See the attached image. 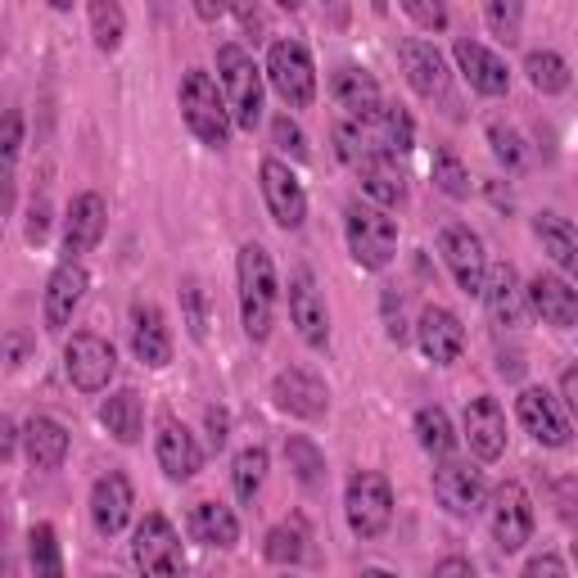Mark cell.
I'll return each instance as SVG.
<instances>
[{
    "label": "cell",
    "mask_w": 578,
    "mask_h": 578,
    "mask_svg": "<svg viewBox=\"0 0 578 578\" xmlns=\"http://www.w3.org/2000/svg\"><path fill=\"white\" fill-rule=\"evenodd\" d=\"M484 303L497 326L507 330H520L524 326V313H529V294L520 290V276L511 262H492L488 267V285H484Z\"/></svg>",
    "instance_id": "cell-26"
},
{
    "label": "cell",
    "mask_w": 578,
    "mask_h": 578,
    "mask_svg": "<svg viewBox=\"0 0 578 578\" xmlns=\"http://www.w3.org/2000/svg\"><path fill=\"white\" fill-rule=\"evenodd\" d=\"M358 177H362L366 200H375L379 208H403V204H407V181H403V172L394 168L389 154H384V159H375L371 168H362Z\"/></svg>",
    "instance_id": "cell-32"
},
{
    "label": "cell",
    "mask_w": 578,
    "mask_h": 578,
    "mask_svg": "<svg viewBox=\"0 0 578 578\" xmlns=\"http://www.w3.org/2000/svg\"><path fill=\"white\" fill-rule=\"evenodd\" d=\"M272 145H276L281 154H290L294 163H307V159H313V149H307V136H303V127L290 118V113H276V118H272Z\"/></svg>",
    "instance_id": "cell-47"
},
{
    "label": "cell",
    "mask_w": 578,
    "mask_h": 578,
    "mask_svg": "<svg viewBox=\"0 0 578 578\" xmlns=\"http://www.w3.org/2000/svg\"><path fill=\"white\" fill-rule=\"evenodd\" d=\"M132 353L154 371L172 362V335H168V321L154 303L132 307Z\"/></svg>",
    "instance_id": "cell-27"
},
{
    "label": "cell",
    "mask_w": 578,
    "mask_h": 578,
    "mask_svg": "<svg viewBox=\"0 0 578 578\" xmlns=\"http://www.w3.org/2000/svg\"><path fill=\"white\" fill-rule=\"evenodd\" d=\"M132 507H136V492H132V479L123 471H109V475L95 479V488H91V524L104 537H113V533L127 529Z\"/></svg>",
    "instance_id": "cell-23"
},
{
    "label": "cell",
    "mask_w": 578,
    "mask_h": 578,
    "mask_svg": "<svg viewBox=\"0 0 578 578\" xmlns=\"http://www.w3.org/2000/svg\"><path fill=\"white\" fill-rule=\"evenodd\" d=\"M46 236H50V204L32 200V208H27V245H42Z\"/></svg>",
    "instance_id": "cell-50"
},
{
    "label": "cell",
    "mask_w": 578,
    "mask_h": 578,
    "mask_svg": "<svg viewBox=\"0 0 578 578\" xmlns=\"http://www.w3.org/2000/svg\"><path fill=\"white\" fill-rule=\"evenodd\" d=\"M330 95L339 100V109H349L353 113V123H375L379 113H384V95H379V82L366 72V68H358V64H343V68H335V77H330Z\"/></svg>",
    "instance_id": "cell-24"
},
{
    "label": "cell",
    "mask_w": 578,
    "mask_h": 578,
    "mask_svg": "<svg viewBox=\"0 0 578 578\" xmlns=\"http://www.w3.org/2000/svg\"><path fill=\"white\" fill-rule=\"evenodd\" d=\"M104 578H113V574H104Z\"/></svg>",
    "instance_id": "cell-62"
},
{
    "label": "cell",
    "mask_w": 578,
    "mask_h": 578,
    "mask_svg": "<svg viewBox=\"0 0 578 578\" xmlns=\"http://www.w3.org/2000/svg\"><path fill=\"white\" fill-rule=\"evenodd\" d=\"M430 578H479V574H475V565H471L466 556H447V560H439V565H434V574H430Z\"/></svg>",
    "instance_id": "cell-54"
},
{
    "label": "cell",
    "mask_w": 578,
    "mask_h": 578,
    "mask_svg": "<svg viewBox=\"0 0 578 578\" xmlns=\"http://www.w3.org/2000/svg\"><path fill=\"white\" fill-rule=\"evenodd\" d=\"M439 253H443V262H447L452 281L466 290V294L484 298V285H488V253H484V240L475 236V230L461 226V222H447V226L439 230Z\"/></svg>",
    "instance_id": "cell-9"
},
{
    "label": "cell",
    "mask_w": 578,
    "mask_h": 578,
    "mask_svg": "<svg viewBox=\"0 0 578 578\" xmlns=\"http://www.w3.org/2000/svg\"><path fill=\"white\" fill-rule=\"evenodd\" d=\"M27 343H32V339H27L23 330H10V335H5V366H10V371H19V366L27 362Z\"/></svg>",
    "instance_id": "cell-53"
},
{
    "label": "cell",
    "mask_w": 578,
    "mask_h": 578,
    "mask_svg": "<svg viewBox=\"0 0 578 578\" xmlns=\"http://www.w3.org/2000/svg\"><path fill=\"white\" fill-rule=\"evenodd\" d=\"M290 321L298 326L303 343H313V349H326L330 343V313H326V298H321L313 272H294V281H290Z\"/></svg>",
    "instance_id": "cell-21"
},
{
    "label": "cell",
    "mask_w": 578,
    "mask_h": 578,
    "mask_svg": "<svg viewBox=\"0 0 578 578\" xmlns=\"http://www.w3.org/2000/svg\"><path fill=\"white\" fill-rule=\"evenodd\" d=\"M185 529H190V537H195V543L217 547V552H230V547L240 543V520H236V511L222 507V502H200V507H190Z\"/></svg>",
    "instance_id": "cell-28"
},
{
    "label": "cell",
    "mask_w": 578,
    "mask_h": 578,
    "mask_svg": "<svg viewBox=\"0 0 578 578\" xmlns=\"http://www.w3.org/2000/svg\"><path fill=\"white\" fill-rule=\"evenodd\" d=\"M14 443H19V426L5 420V426H0V456H14Z\"/></svg>",
    "instance_id": "cell-56"
},
{
    "label": "cell",
    "mask_w": 578,
    "mask_h": 578,
    "mask_svg": "<svg viewBox=\"0 0 578 578\" xmlns=\"http://www.w3.org/2000/svg\"><path fill=\"white\" fill-rule=\"evenodd\" d=\"M64 371L72 379V389H82V394H104L109 389V379L118 375V353H113V343L104 335H72L64 343Z\"/></svg>",
    "instance_id": "cell-8"
},
{
    "label": "cell",
    "mask_w": 578,
    "mask_h": 578,
    "mask_svg": "<svg viewBox=\"0 0 578 578\" xmlns=\"http://www.w3.org/2000/svg\"><path fill=\"white\" fill-rule=\"evenodd\" d=\"M488 145H492V159L502 163L511 177H520V172L529 168V149H524V140H520L515 127H507V123H488Z\"/></svg>",
    "instance_id": "cell-41"
},
{
    "label": "cell",
    "mask_w": 578,
    "mask_h": 578,
    "mask_svg": "<svg viewBox=\"0 0 578 578\" xmlns=\"http://www.w3.org/2000/svg\"><path fill=\"white\" fill-rule=\"evenodd\" d=\"M343 236H349V253L358 267L384 272L398 253V217H389V208H379V204L353 200L343 208Z\"/></svg>",
    "instance_id": "cell-2"
},
{
    "label": "cell",
    "mask_w": 578,
    "mask_h": 578,
    "mask_svg": "<svg viewBox=\"0 0 578 578\" xmlns=\"http://www.w3.org/2000/svg\"><path fill=\"white\" fill-rule=\"evenodd\" d=\"M484 23L492 27V36L515 42L520 23H524V5H520V0H488V5H484Z\"/></svg>",
    "instance_id": "cell-45"
},
{
    "label": "cell",
    "mask_w": 578,
    "mask_h": 578,
    "mask_svg": "<svg viewBox=\"0 0 578 578\" xmlns=\"http://www.w3.org/2000/svg\"><path fill=\"white\" fill-rule=\"evenodd\" d=\"M154 452H159L163 475L177 479V484L195 479V475L204 471V452H200L195 434H190V430L181 426V420H172V416L159 420V439H154Z\"/></svg>",
    "instance_id": "cell-22"
},
{
    "label": "cell",
    "mask_w": 578,
    "mask_h": 578,
    "mask_svg": "<svg viewBox=\"0 0 578 578\" xmlns=\"http://www.w3.org/2000/svg\"><path fill=\"white\" fill-rule=\"evenodd\" d=\"M181 307H185V330L195 343L208 339V303H204V285L195 276H185L181 281Z\"/></svg>",
    "instance_id": "cell-43"
},
{
    "label": "cell",
    "mask_w": 578,
    "mask_h": 578,
    "mask_svg": "<svg viewBox=\"0 0 578 578\" xmlns=\"http://www.w3.org/2000/svg\"><path fill=\"white\" fill-rule=\"evenodd\" d=\"M398 64H403L416 95H426V100H443L447 95L452 72H447V59L439 55L434 42H426V36H403V42H398Z\"/></svg>",
    "instance_id": "cell-12"
},
{
    "label": "cell",
    "mask_w": 578,
    "mask_h": 578,
    "mask_svg": "<svg viewBox=\"0 0 578 578\" xmlns=\"http://www.w3.org/2000/svg\"><path fill=\"white\" fill-rule=\"evenodd\" d=\"M492 537L507 556L520 552L533 537V502H529L524 484H515V479H507L492 492Z\"/></svg>",
    "instance_id": "cell-13"
},
{
    "label": "cell",
    "mask_w": 578,
    "mask_h": 578,
    "mask_svg": "<svg viewBox=\"0 0 578 578\" xmlns=\"http://www.w3.org/2000/svg\"><path fill=\"white\" fill-rule=\"evenodd\" d=\"M569 556H574V565H578V537H574V543H569Z\"/></svg>",
    "instance_id": "cell-61"
},
{
    "label": "cell",
    "mask_w": 578,
    "mask_h": 578,
    "mask_svg": "<svg viewBox=\"0 0 578 578\" xmlns=\"http://www.w3.org/2000/svg\"><path fill=\"white\" fill-rule=\"evenodd\" d=\"M87 290H91L87 267H82V262H72V258H64V262L55 267V272H50V281H46V298H42L46 330H64V326L72 321L77 307H82Z\"/></svg>",
    "instance_id": "cell-15"
},
{
    "label": "cell",
    "mask_w": 578,
    "mask_h": 578,
    "mask_svg": "<svg viewBox=\"0 0 578 578\" xmlns=\"http://www.w3.org/2000/svg\"><path fill=\"white\" fill-rule=\"evenodd\" d=\"M267 560L272 565H298L303 560V524H276L267 533Z\"/></svg>",
    "instance_id": "cell-44"
},
{
    "label": "cell",
    "mask_w": 578,
    "mask_h": 578,
    "mask_svg": "<svg viewBox=\"0 0 578 578\" xmlns=\"http://www.w3.org/2000/svg\"><path fill=\"white\" fill-rule=\"evenodd\" d=\"M272 398H276L281 411H290L298 420H321L330 411V389L303 366H290L272 379Z\"/></svg>",
    "instance_id": "cell-16"
},
{
    "label": "cell",
    "mask_w": 578,
    "mask_h": 578,
    "mask_svg": "<svg viewBox=\"0 0 578 578\" xmlns=\"http://www.w3.org/2000/svg\"><path fill=\"white\" fill-rule=\"evenodd\" d=\"M104 226H109V204L104 195L87 190L68 204V217H64V253L72 262H82V253H91L100 240H104Z\"/></svg>",
    "instance_id": "cell-17"
},
{
    "label": "cell",
    "mask_w": 578,
    "mask_h": 578,
    "mask_svg": "<svg viewBox=\"0 0 578 578\" xmlns=\"http://www.w3.org/2000/svg\"><path fill=\"white\" fill-rule=\"evenodd\" d=\"M23 443H27V461L36 471H59L68 461V447H72L68 430L50 416H32L27 430H23Z\"/></svg>",
    "instance_id": "cell-29"
},
{
    "label": "cell",
    "mask_w": 578,
    "mask_h": 578,
    "mask_svg": "<svg viewBox=\"0 0 578 578\" xmlns=\"http://www.w3.org/2000/svg\"><path fill=\"white\" fill-rule=\"evenodd\" d=\"M100 426L118 439V443H140L145 434V407H140V394L136 389H118L100 403Z\"/></svg>",
    "instance_id": "cell-31"
},
{
    "label": "cell",
    "mask_w": 578,
    "mask_h": 578,
    "mask_svg": "<svg viewBox=\"0 0 578 578\" xmlns=\"http://www.w3.org/2000/svg\"><path fill=\"white\" fill-rule=\"evenodd\" d=\"M416 339H420V353H426L434 366H452V362H461V353H466V326H461V317L452 307H439V303H430L426 313H420Z\"/></svg>",
    "instance_id": "cell-14"
},
{
    "label": "cell",
    "mask_w": 578,
    "mask_h": 578,
    "mask_svg": "<svg viewBox=\"0 0 578 578\" xmlns=\"http://www.w3.org/2000/svg\"><path fill=\"white\" fill-rule=\"evenodd\" d=\"M434 497H439V507L452 511V515H475L484 507V497H488V484H484V471H475L471 461H439V471H434Z\"/></svg>",
    "instance_id": "cell-11"
},
{
    "label": "cell",
    "mask_w": 578,
    "mask_h": 578,
    "mask_svg": "<svg viewBox=\"0 0 578 578\" xmlns=\"http://www.w3.org/2000/svg\"><path fill=\"white\" fill-rule=\"evenodd\" d=\"M335 154L343 163H349L353 172L371 168L375 159H384V149L375 145V136L362 127V123H335Z\"/></svg>",
    "instance_id": "cell-34"
},
{
    "label": "cell",
    "mask_w": 578,
    "mask_h": 578,
    "mask_svg": "<svg viewBox=\"0 0 578 578\" xmlns=\"http://www.w3.org/2000/svg\"><path fill=\"white\" fill-rule=\"evenodd\" d=\"M524 578H569L565 574V560L556 552H537L529 565H524Z\"/></svg>",
    "instance_id": "cell-51"
},
{
    "label": "cell",
    "mask_w": 578,
    "mask_h": 578,
    "mask_svg": "<svg viewBox=\"0 0 578 578\" xmlns=\"http://www.w3.org/2000/svg\"><path fill=\"white\" fill-rule=\"evenodd\" d=\"M27 560L36 578H64V556H59V533L55 524H36L27 533Z\"/></svg>",
    "instance_id": "cell-38"
},
{
    "label": "cell",
    "mask_w": 578,
    "mask_h": 578,
    "mask_svg": "<svg viewBox=\"0 0 578 578\" xmlns=\"http://www.w3.org/2000/svg\"><path fill=\"white\" fill-rule=\"evenodd\" d=\"M488 195H492L497 208H511V195H502V190H497V181H488Z\"/></svg>",
    "instance_id": "cell-58"
},
{
    "label": "cell",
    "mask_w": 578,
    "mask_h": 578,
    "mask_svg": "<svg viewBox=\"0 0 578 578\" xmlns=\"http://www.w3.org/2000/svg\"><path fill=\"white\" fill-rule=\"evenodd\" d=\"M403 14L416 19L426 32H443L447 27V10L439 5V0H434V5H430V0H403Z\"/></svg>",
    "instance_id": "cell-48"
},
{
    "label": "cell",
    "mask_w": 578,
    "mask_h": 578,
    "mask_svg": "<svg viewBox=\"0 0 578 578\" xmlns=\"http://www.w3.org/2000/svg\"><path fill=\"white\" fill-rule=\"evenodd\" d=\"M524 72H529V87L537 95H560V91H569V64L556 50H529L524 55Z\"/></svg>",
    "instance_id": "cell-35"
},
{
    "label": "cell",
    "mask_w": 578,
    "mask_h": 578,
    "mask_svg": "<svg viewBox=\"0 0 578 578\" xmlns=\"http://www.w3.org/2000/svg\"><path fill=\"white\" fill-rule=\"evenodd\" d=\"M19 149H23V113H19V109H10V113H5V181H10V185H14Z\"/></svg>",
    "instance_id": "cell-49"
},
{
    "label": "cell",
    "mask_w": 578,
    "mask_h": 578,
    "mask_svg": "<svg viewBox=\"0 0 578 578\" xmlns=\"http://www.w3.org/2000/svg\"><path fill=\"white\" fill-rule=\"evenodd\" d=\"M497 371H502L507 379H520V375H524V362H520V353H511V358L502 353V358H497Z\"/></svg>",
    "instance_id": "cell-57"
},
{
    "label": "cell",
    "mask_w": 578,
    "mask_h": 578,
    "mask_svg": "<svg viewBox=\"0 0 578 578\" xmlns=\"http://www.w3.org/2000/svg\"><path fill=\"white\" fill-rule=\"evenodd\" d=\"M456 68L461 77L479 91V95H507L511 91V68L502 64V55H492L484 42H471V36H456Z\"/></svg>",
    "instance_id": "cell-20"
},
{
    "label": "cell",
    "mask_w": 578,
    "mask_h": 578,
    "mask_svg": "<svg viewBox=\"0 0 578 578\" xmlns=\"http://www.w3.org/2000/svg\"><path fill=\"white\" fill-rule=\"evenodd\" d=\"M285 461H290V471H294V479L303 488H321L326 484V456L307 434H290L285 439Z\"/></svg>",
    "instance_id": "cell-37"
},
{
    "label": "cell",
    "mask_w": 578,
    "mask_h": 578,
    "mask_svg": "<svg viewBox=\"0 0 578 578\" xmlns=\"http://www.w3.org/2000/svg\"><path fill=\"white\" fill-rule=\"evenodd\" d=\"M204 420H208V447H213V452H222V447H226V439H230V416H226L222 407H208V416H204Z\"/></svg>",
    "instance_id": "cell-52"
},
{
    "label": "cell",
    "mask_w": 578,
    "mask_h": 578,
    "mask_svg": "<svg viewBox=\"0 0 578 578\" xmlns=\"http://www.w3.org/2000/svg\"><path fill=\"white\" fill-rule=\"evenodd\" d=\"M560 398H565V407H569L574 420H578V366H569V371L560 375Z\"/></svg>",
    "instance_id": "cell-55"
},
{
    "label": "cell",
    "mask_w": 578,
    "mask_h": 578,
    "mask_svg": "<svg viewBox=\"0 0 578 578\" xmlns=\"http://www.w3.org/2000/svg\"><path fill=\"white\" fill-rule=\"evenodd\" d=\"M430 177L434 185L443 190L447 200H471V168L456 159V149H434V163H430Z\"/></svg>",
    "instance_id": "cell-39"
},
{
    "label": "cell",
    "mask_w": 578,
    "mask_h": 578,
    "mask_svg": "<svg viewBox=\"0 0 578 578\" xmlns=\"http://www.w3.org/2000/svg\"><path fill=\"white\" fill-rule=\"evenodd\" d=\"M515 416H520V426L533 443H543V447H565L569 443V420H565L560 403L547 389H524L515 398Z\"/></svg>",
    "instance_id": "cell-19"
},
{
    "label": "cell",
    "mask_w": 578,
    "mask_h": 578,
    "mask_svg": "<svg viewBox=\"0 0 578 578\" xmlns=\"http://www.w3.org/2000/svg\"><path fill=\"white\" fill-rule=\"evenodd\" d=\"M524 294H529V307H533V313L543 317V326H552V330L578 326V290H574L569 281H560V276H552V272H537V276L524 285Z\"/></svg>",
    "instance_id": "cell-25"
},
{
    "label": "cell",
    "mask_w": 578,
    "mask_h": 578,
    "mask_svg": "<svg viewBox=\"0 0 578 578\" xmlns=\"http://www.w3.org/2000/svg\"><path fill=\"white\" fill-rule=\"evenodd\" d=\"M132 560L145 578H181L185 574V552H181V537L172 529L168 515L149 511L140 524H136V537H132Z\"/></svg>",
    "instance_id": "cell-6"
},
{
    "label": "cell",
    "mask_w": 578,
    "mask_h": 578,
    "mask_svg": "<svg viewBox=\"0 0 578 578\" xmlns=\"http://www.w3.org/2000/svg\"><path fill=\"white\" fill-rule=\"evenodd\" d=\"M533 236H537V245H543V253H552V262L560 267V272H569L578 281V230L560 213H537Z\"/></svg>",
    "instance_id": "cell-30"
},
{
    "label": "cell",
    "mask_w": 578,
    "mask_h": 578,
    "mask_svg": "<svg viewBox=\"0 0 578 578\" xmlns=\"http://www.w3.org/2000/svg\"><path fill=\"white\" fill-rule=\"evenodd\" d=\"M379 317H384V335H389L398 349L411 339V330H407V307H403V294H398V285H384L379 290Z\"/></svg>",
    "instance_id": "cell-46"
},
{
    "label": "cell",
    "mask_w": 578,
    "mask_h": 578,
    "mask_svg": "<svg viewBox=\"0 0 578 578\" xmlns=\"http://www.w3.org/2000/svg\"><path fill=\"white\" fill-rule=\"evenodd\" d=\"M267 82H272V91L290 109H313V100H317V68H313L307 46L290 42V36L272 42V50H267Z\"/></svg>",
    "instance_id": "cell-5"
},
{
    "label": "cell",
    "mask_w": 578,
    "mask_h": 578,
    "mask_svg": "<svg viewBox=\"0 0 578 578\" xmlns=\"http://www.w3.org/2000/svg\"><path fill=\"white\" fill-rule=\"evenodd\" d=\"M200 14H204V19H222L226 10H222V5H200Z\"/></svg>",
    "instance_id": "cell-60"
},
{
    "label": "cell",
    "mask_w": 578,
    "mask_h": 578,
    "mask_svg": "<svg viewBox=\"0 0 578 578\" xmlns=\"http://www.w3.org/2000/svg\"><path fill=\"white\" fill-rule=\"evenodd\" d=\"M366 132L375 136V145L389 154V159H398V154H407L416 145V127L407 118V109H398V104H384V113L375 123H366Z\"/></svg>",
    "instance_id": "cell-33"
},
{
    "label": "cell",
    "mask_w": 578,
    "mask_h": 578,
    "mask_svg": "<svg viewBox=\"0 0 578 578\" xmlns=\"http://www.w3.org/2000/svg\"><path fill=\"white\" fill-rule=\"evenodd\" d=\"M181 118L213 149H222L230 140V127H236V118H230V109H226V95L217 91V82L204 68H190L181 77Z\"/></svg>",
    "instance_id": "cell-4"
},
{
    "label": "cell",
    "mask_w": 578,
    "mask_h": 578,
    "mask_svg": "<svg viewBox=\"0 0 578 578\" xmlns=\"http://www.w3.org/2000/svg\"><path fill=\"white\" fill-rule=\"evenodd\" d=\"M461 430H466V443L479 461H497L507 452V411L497 407V398L479 394L466 403V416H461Z\"/></svg>",
    "instance_id": "cell-18"
},
{
    "label": "cell",
    "mask_w": 578,
    "mask_h": 578,
    "mask_svg": "<svg viewBox=\"0 0 578 578\" xmlns=\"http://www.w3.org/2000/svg\"><path fill=\"white\" fill-rule=\"evenodd\" d=\"M262 479H267V447H245L236 456V471H230V484H236L240 502H253L262 492Z\"/></svg>",
    "instance_id": "cell-42"
},
{
    "label": "cell",
    "mask_w": 578,
    "mask_h": 578,
    "mask_svg": "<svg viewBox=\"0 0 578 578\" xmlns=\"http://www.w3.org/2000/svg\"><path fill=\"white\" fill-rule=\"evenodd\" d=\"M236 276H240V317H245V335L253 343H267L272 339V326H276V262L258 240H249L236 258Z\"/></svg>",
    "instance_id": "cell-1"
},
{
    "label": "cell",
    "mask_w": 578,
    "mask_h": 578,
    "mask_svg": "<svg viewBox=\"0 0 578 578\" xmlns=\"http://www.w3.org/2000/svg\"><path fill=\"white\" fill-rule=\"evenodd\" d=\"M411 426H416L420 447H426L434 461H447V456H452L456 434H452V420H447V411H443V407H420Z\"/></svg>",
    "instance_id": "cell-36"
},
{
    "label": "cell",
    "mask_w": 578,
    "mask_h": 578,
    "mask_svg": "<svg viewBox=\"0 0 578 578\" xmlns=\"http://www.w3.org/2000/svg\"><path fill=\"white\" fill-rule=\"evenodd\" d=\"M358 578H398V574H389V569H379V565H366Z\"/></svg>",
    "instance_id": "cell-59"
},
{
    "label": "cell",
    "mask_w": 578,
    "mask_h": 578,
    "mask_svg": "<svg viewBox=\"0 0 578 578\" xmlns=\"http://www.w3.org/2000/svg\"><path fill=\"white\" fill-rule=\"evenodd\" d=\"M343 515L358 537H379L394 520V488L379 471H358L343 492Z\"/></svg>",
    "instance_id": "cell-7"
},
{
    "label": "cell",
    "mask_w": 578,
    "mask_h": 578,
    "mask_svg": "<svg viewBox=\"0 0 578 578\" xmlns=\"http://www.w3.org/2000/svg\"><path fill=\"white\" fill-rule=\"evenodd\" d=\"M258 181H262L267 208H272V222H276L281 230H298V226L307 222V195H303V181L290 172V163L262 159Z\"/></svg>",
    "instance_id": "cell-10"
},
{
    "label": "cell",
    "mask_w": 578,
    "mask_h": 578,
    "mask_svg": "<svg viewBox=\"0 0 578 578\" xmlns=\"http://www.w3.org/2000/svg\"><path fill=\"white\" fill-rule=\"evenodd\" d=\"M217 82L226 95V109L236 118L240 132H253L262 123V72L253 64V55L236 42L217 46Z\"/></svg>",
    "instance_id": "cell-3"
},
{
    "label": "cell",
    "mask_w": 578,
    "mask_h": 578,
    "mask_svg": "<svg viewBox=\"0 0 578 578\" xmlns=\"http://www.w3.org/2000/svg\"><path fill=\"white\" fill-rule=\"evenodd\" d=\"M91 36H95V46L104 55H113L123 46V36H127V14L123 5H113V0H95L91 5Z\"/></svg>",
    "instance_id": "cell-40"
}]
</instances>
